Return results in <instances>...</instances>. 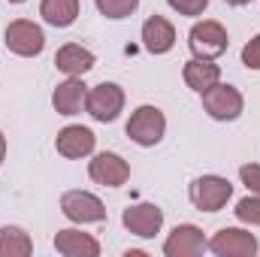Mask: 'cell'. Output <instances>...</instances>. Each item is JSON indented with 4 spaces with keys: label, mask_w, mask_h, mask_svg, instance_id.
I'll use <instances>...</instances> for the list:
<instances>
[{
    "label": "cell",
    "mask_w": 260,
    "mask_h": 257,
    "mask_svg": "<svg viewBox=\"0 0 260 257\" xmlns=\"http://www.w3.org/2000/svg\"><path fill=\"white\" fill-rule=\"evenodd\" d=\"M188 46L194 52V58H206V61H215L227 52L230 46V37H227V27L221 21H212V18H203L197 21L188 34Z\"/></svg>",
    "instance_id": "6da1fadb"
},
{
    "label": "cell",
    "mask_w": 260,
    "mask_h": 257,
    "mask_svg": "<svg viewBox=\"0 0 260 257\" xmlns=\"http://www.w3.org/2000/svg\"><path fill=\"white\" fill-rule=\"evenodd\" d=\"M85 112L94 118V121H103V124H112L121 112H124V88L115 85V82H100L88 91L85 97Z\"/></svg>",
    "instance_id": "7a4b0ae2"
},
{
    "label": "cell",
    "mask_w": 260,
    "mask_h": 257,
    "mask_svg": "<svg viewBox=\"0 0 260 257\" xmlns=\"http://www.w3.org/2000/svg\"><path fill=\"white\" fill-rule=\"evenodd\" d=\"M3 43L12 55L18 58H37L43 49H46V34L37 21H27V18H15L6 24L3 30Z\"/></svg>",
    "instance_id": "3957f363"
},
{
    "label": "cell",
    "mask_w": 260,
    "mask_h": 257,
    "mask_svg": "<svg viewBox=\"0 0 260 257\" xmlns=\"http://www.w3.org/2000/svg\"><path fill=\"white\" fill-rule=\"evenodd\" d=\"M164 133H167V115L157 106L145 103V106L133 109V115H130V121H127V136L136 145L151 148V145H157L164 139Z\"/></svg>",
    "instance_id": "277c9868"
},
{
    "label": "cell",
    "mask_w": 260,
    "mask_h": 257,
    "mask_svg": "<svg viewBox=\"0 0 260 257\" xmlns=\"http://www.w3.org/2000/svg\"><path fill=\"white\" fill-rule=\"evenodd\" d=\"M203 109L209 112V118L215 121H236L245 109V100L239 94V88L233 85H224V82H215L212 88H206L203 94Z\"/></svg>",
    "instance_id": "5b68a950"
},
{
    "label": "cell",
    "mask_w": 260,
    "mask_h": 257,
    "mask_svg": "<svg viewBox=\"0 0 260 257\" xmlns=\"http://www.w3.org/2000/svg\"><path fill=\"white\" fill-rule=\"evenodd\" d=\"M188 197L200 212H221L227 206V200L233 197V185L224 176H200L191 182Z\"/></svg>",
    "instance_id": "8992f818"
},
{
    "label": "cell",
    "mask_w": 260,
    "mask_h": 257,
    "mask_svg": "<svg viewBox=\"0 0 260 257\" xmlns=\"http://www.w3.org/2000/svg\"><path fill=\"white\" fill-rule=\"evenodd\" d=\"M61 212L73 224H100L106 221V206L91 191H67L61 197Z\"/></svg>",
    "instance_id": "52a82bcc"
},
{
    "label": "cell",
    "mask_w": 260,
    "mask_h": 257,
    "mask_svg": "<svg viewBox=\"0 0 260 257\" xmlns=\"http://www.w3.org/2000/svg\"><path fill=\"white\" fill-rule=\"evenodd\" d=\"M257 248V236L242 227H224L209 239V251L218 257H254Z\"/></svg>",
    "instance_id": "ba28073f"
},
{
    "label": "cell",
    "mask_w": 260,
    "mask_h": 257,
    "mask_svg": "<svg viewBox=\"0 0 260 257\" xmlns=\"http://www.w3.org/2000/svg\"><path fill=\"white\" fill-rule=\"evenodd\" d=\"M88 176L103 188H121L130 179V164L115 151H100L88 164Z\"/></svg>",
    "instance_id": "9c48e42d"
},
{
    "label": "cell",
    "mask_w": 260,
    "mask_h": 257,
    "mask_svg": "<svg viewBox=\"0 0 260 257\" xmlns=\"http://www.w3.org/2000/svg\"><path fill=\"white\" fill-rule=\"evenodd\" d=\"M121 224L127 227V233L139 236V239H151L154 233H160L164 227V209H157L154 203H136L127 206L121 215Z\"/></svg>",
    "instance_id": "30bf717a"
},
{
    "label": "cell",
    "mask_w": 260,
    "mask_h": 257,
    "mask_svg": "<svg viewBox=\"0 0 260 257\" xmlns=\"http://www.w3.org/2000/svg\"><path fill=\"white\" fill-rule=\"evenodd\" d=\"M209 248L203 230L194 227V224H176L173 233L167 236L164 242V254L167 257H200Z\"/></svg>",
    "instance_id": "8fae6325"
},
{
    "label": "cell",
    "mask_w": 260,
    "mask_h": 257,
    "mask_svg": "<svg viewBox=\"0 0 260 257\" xmlns=\"http://www.w3.org/2000/svg\"><path fill=\"white\" fill-rule=\"evenodd\" d=\"M94 145H97L94 130L82 127V124H67V127L58 130V136H55L58 154H61V157H70V160H79V157L94 154Z\"/></svg>",
    "instance_id": "7c38bea8"
},
{
    "label": "cell",
    "mask_w": 260,
    "mask_h": 257,
    "mask_svg": "<svg viewBox=\"0 0 260 257\" xmlns=\"http://www.w3.org/2000/svg\"><path fill=\"white\" fill-rule=\"evenodd\" d=\"M85 97H88V85L82 82V76H70V79H64L55 88L52 106H55L58 115H67L70 118V115H79L85 109Z\"/></svg>",
    "instance_id": "4fadbf2b"
},
{
    "label": "cell",
    "mask_w": 260,
    "mask_h": 257,
    "mask_svg": "<svg viewBox=\"0 0 260 257\" xmlns=\"http://www.w3.org/2000/svg\"><path fill=\"white\" fill-rule=\"evenodd\" d=\"M142 46L151 55H167L176 46V27L164 15H151L142 21Z\"/></svg>",
    "instance_id": "5bb4252c"
},
{
    "label": "cell",
    "mask_w": 260,
    "mask_h": 257,
    "mask_svg": "<svg viewBox=\"0 0 260 257\" xmlns=\"http://www.w3.org/2000/svg\"><path fill=\"white\" fill-rule=\"evenodd\" d=\"M55 248L64 257H97L100 254V242L91 233L82 230H58L55 233Z\"/></svg>",
    "instance_id": "9a60e30c"
},
{
    "label": "cell",
    "mask_w": 260,
    "mask_h": 257,
    "mask_svg": "<svg viewBox=\"0 0 260 257\" xmlns=\"http://www.w3.org/2000/svg\"><path fill=\"white\" fill-rule=\"evenodd\" d=\"M55 67L67 76H85L88 70H94V52L79 43H67L55 55Z\"/></svg>",
    "instance_id": "2e32d148"
},
{
    "label": "cell",
    "mask_w": 260,
    "mask_h": 257,
    "mask_svg": "<svg viewBox=\"0 0 260 257\" xmlns=\"http://www.w3.org/2000/svg\"><path fill=\"white\" fill-rule=\"evenodd\" d=\"M182 79H185V85H188L191 91L203 94L206 88H212L215 82H221V67L215 64V61H206V58H194V61L185 64Z\"/></svg>",
    "instance_id": "e0dca14e"
},
{
    "label": "cell",
    "mask_w": 260,
    "mask_h": 257,
    "mask_svg": "<svg viewBox=\"0 0 260 257\" xmlns=\"http://www.w3.org/2000/svg\"><path fill=\"white\" fill-rule=\"evenodd\" d=\"M40 15L52 27H70L79 18V0H40Z\"/></svg>",
    "instance_id": "ac0fdd59"
},
{
    "label": "cell",
    "mask_w": 260,
    "mask_h": 257,
    "mask_svg": "<svg viewBox=\"0 0 260 257\" xmlns=\"http://www.w3.org/2000/svg\"><path fill=\"white\" fill-rule=\"evenodd\" d=\"M34 251V242L30 236L21 230V227H0V257H27Z\"/></svg>",
    "instance_id": "d6986e66"
},
{
    "label": "cell",
    "mask_w": 260,
    "mask_h": 257,
    "mask_svg": "<svg viewBox=\"0 0 260 257\" xmlns=\"http://www.w3.org/2000/svg\"><path fill=\"white\" fill-rule=\"evenodd\" d=\"M94 3H97L100 15H103V18H112V21L133 15L136 6H139V0H94Z\"/></svg>",
    "instance_id": "ffe728a7"
},
{
    "label": "cell",
    "mask_w": 260,
    "mask_h": 257,
    "mask_svg": "<svg viewBox=\"0 0 260 257\" xmlns=\"http://www.w3.org/2000/svg\"><path fill=\"white\" fill-rule=\"evenodd\" d=\"M233 212H236V218H239L242 224H251V227H260V197H257V194H251V197L239 200Z\"/></svg>",
    "instance_id": "44dd1931"
},
{
    "label": "cell",
    "mask_w": 260,
    "mask_h": 257,
    "mask_svg": "<svg viewBox=\"0 0 260 257\" xmlns=\"http://www.w3.org/2000/svg\"><path fill=\"white\" fill-rule=\"evenodd\" d=\"M167 3H170V9H176L179 15H188V18L203 15L209 6V0H167Z\"/></svg>",
    "instance_id": "7402d4cb"
},
{
    "label": "cell",
    "mask_w": 260,
    "mask_h": 257,
    "mask_svg": "<svg viewBox=\"0 0 260 257\" xmlns=\"http://www.w3.org/2000/svg\"><path fill=\"white\" fill-rule=\"evenodd\" d=\"M239 179H242V185L248 191L260 197V164H242L239 167Z\"/></svg>",
    "instance_id": "603a6c76"
},
{
    "label": "cell",
    "mask_w": 260,
    "mask_h": 257,
    "mask_svg": "<svg viewBox=\"0 0 260 257\" xmlns=\"http://www.w3.org/2000/svg\"><path fill=\"white\" fill-rule=\"evenodd\" d=\"M242 64L248 67V70H260V34L245 43V49H242Z\"/></svg>",
    "instance_id": "cb8c5ba5"
},
{
    "label": "cell",
    "mask_w": 260,
    "mask_h": 257,
    "mask_svg": "<svg viewBox=\"0 0 260 257\" xmlns=\"http://www.w3.org/2000/svg\"><path fill=\"white\" fill-rule=\"evenodd\" d=\"M3 160H6V136L0 130V167H3Z\"/></svg>",
    "instance_id": "d4e9b609"
},
{
    "label": "cell",
    "mask_w": 260,
    "mask_h": 257,
    "mask_svg": "<svg viewBox=\"0 0 260 257\" xmlns=\"http://www.w3.org/2000/svg\"><path fill=\"white\" fill-rule=\"evenodd\" d=\"M224 3H230V6H248L251 0H224Z\"/></svg>",
    "instance_id": "484cf974"
},
{
    "label": "cell",
    "mask_w": 260,
    "mask_h": 257,
    "mask_svg": "<svg viewBox=\"0 0 260 257\" xmlns=\"http://www.w3.org/2000/svg\"><path fill=\"white\" fill-rule=\"evenodd\" d=\"M9 3H24V0H9Z\"/></svg>",
    "instance_id": "4316f807"
}]
</instances>
